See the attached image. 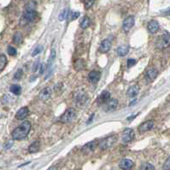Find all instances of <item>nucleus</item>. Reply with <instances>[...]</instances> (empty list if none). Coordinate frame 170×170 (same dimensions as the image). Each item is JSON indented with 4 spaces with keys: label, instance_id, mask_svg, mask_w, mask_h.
Here are the masks:
<instances>
[{
    "label": "nucleus",
    "instance_id": "obj_7",
    "mask_svg": "<svg viewBox=\"0 0 170 170\" xmlns=\"http://www.w3.org/2000/svg\"><path fill=\"white\" fill-rule=\"evenodd\" d=\"M98 144L96 140H92L91 142H88L86 143L81 149V151L83 152V154L85 155H88V154H91L92 153L93 151H95V150L97 147Z\"/></svg>",
    "mask_w": 170,
    "mask_h": 170
},
{
    "label": "nucleus",
    "instance_id": "obj_40",
    "mask_svg": "<svg viewBox=\"0 0 170 170\" xmlns=\"http://www.w3.org/2000/svg\"><path fill=\"white\" fill-rule=\"evenodd\" d=\"M80 16V13L79 12H72L71 13V21H74L75 19H77Z\"/></svg>",
    "mask_w": 170,
    "mask_h": 170
},
{
    "label": "nucleus",
    "instance_id": "obj_11",
    "mask_svg": "<svg viewBox=\"0 0 170 170\" xmlns=\"http://www.w3.org/2000/svg\"><path fill=\"white\" fill-rule=\"evenodd\" d=\"M134 136H135L134 131L132 128H126L122 133V140L126 143L130 142V141L133 140Z\"/></svg>",
    "mask_w": 170,
    "mask_h": 170
},
{
    "label": "nucleus",
    "instance_id": "obj_30",
    "mask_svg": "<svg viewBox=\"0 0 170 170\" xmlns=\"http://www.w3.org/2000/svg\"><path fill=\"white\" fill-rule=\"evenodd\" d=\"M141 170H155V167L150 163H143L141 166Z\"/></svg>",
    "mask_w": 170,
    "mask_h": 170
},
{
    "label": "nucleus",
    "instance_id": "obj_5",
    "mask_svg": "<svg viewBox=\"0 0 170 170\" xmlns=\"http://www.w3.org/2000/svg\"><path fill=\"white\" fill-rule=\"evenodd\" d=\"M36 16H37V12L35 10H33V11H25L24 14L21 17L20 25L25 26V25L28 24L30 22H33L35 20Z\"/></svg>",
    "mask_w": 170,
    "mask_h": 170
},
{
    "label": "nucleus",
    "instance_id": "obj_17",
    "mask_svg": "<svg viewBox=\"0 0 170 170\" xmlns=\"http://www.w3.org/2000/svg\"><path fill=\"white\" fill-rule=\"evenodd\" d=\"M28 114H29L28 108V107H22V108H21L19 110L16 112L15 118L17 119V120H21L22 121V120H24L25 118H27Z\"/></svg>",
    "mask_w": 170,
    "mask_h": 170
},
{
    "label": "nucleus",
    "instance_id": "obj_8",
    "mask_svg": "<svg viewBox=\"0 0 170 170\" xmlns=\"http://www.w3.org/2000/svg\"><path fill=\"white\" fill-rule=\"evenodd\" d=\"M118 106V100L116 98H111L107 103H105L104 105V111L105 112H113L116 110Z\"/></svg>",
    "mask_w": 170,
    "mask_h": 170
},
{
    "label": "nucleus",
    "instance_id": "obj_6",
    "mask_svg": "<svg viewBox=\"0 0 170 170\" xmlns=\"http://www.w3.org/2000/svg\"><path fill=\"white\" fill-rule=\"evenodd\" d=\"M75 117H76V111H75V110L73 109V108H68L63 113V115L61 116L60 120L63 123H69V122H72Z\"/></svg>",
    "mask_w": 170,
    "mask_h": 170
},
{
    "label": "nucleus",
    "instance_id": "obj_29",
    "mask_svg": "<svg viewBox=\"0 0 170 170\" xmlns=\"http://www.w3.org/2000/svg\"><path fill=\"white\" fill-rule=\"evenodd\" d=\"M7 64V58L4 55L0 56V71H2Z\"/></svg>",
    "mask_w": 170,
    "mask_h": 170
},
{
    "label": "nucleus",
    "instance_id": "obj_31",
    "mask_svg": "<svg viewBox=\"0 0 170 170\" xmlns=\"http://www.w3.org/2000/svg\"><path fill=\"white\" fill-rule=\"evenodd\" d=\"M42 50H43V46H42V45H38L37 47H35V49L32 52V56H33V57L37 56L38 54H39L40 52H42Z\"/></svg>",
    "mask_w": 170,
    "mask_h": 170
},
{
    "label": "nucleus",
    "instance_id": "obj_33",
    "mask_svg": "<svg viewBox=\"0 0 170 170\" xmlns=\"http://www.w3.org/2000/svg\"><path fill=\"white\" fill-rule=\"evenodd\" d=\"M84 4H85V8H86V9H88L90 8L92 6V4H94V1L93 0H85L84 1Z\"/></svg>",
    "mask_w": 170,
    "mask_h": 170
},
{
    "label": "nucleus",
    "instance_id": "obj_23",
    "mask_svg": "<svg viewBox=\"0 0 170 170\" xmlns=\"http://www.w3.org/2000/svg\"><path fill=\"white\" fill-rule=\"evenodd\" d=\"M129 52V46H127V45H121V46H120L118 49H117V55L120 56V57H124V56H126V54L128 53Z\"/></svg>",
    "mask_w": 170,
    "mask_h": 170
},
{
    "label": "nucleus",
    "instance_id": "obj_13",
    "mask_svg": "<svg viewBox=\"0 0 170 170\" xmlns=\"http://www.w3.org/2000/svg\"><path fill=\"white\" fill-rule=\"evenodd\" d=\"M157 75H158V71L155 68H151L146 71L145 77V80L148 82H152L157 77Z\"/></svg>",
    "mask_w": 170,
    "mask_h": 170
},
{
    "label": "nucleus",
    "instance_id": "obj_35",
    "mask_svg": "<svg viewBox=\"0 0 170 170\" xmlns=\"http://www.w3.org/2000/svg\"><path fill=\"white\" fill-rule=\"evenodd\" d=\"M68 10L67 9H64L61 14L59 15V21H64L65 19H66V17H67V15H68Z\"/></svg>",
    "mask_w": 170,
    "mask_h": 170
},
{
    "label": "nucleus",
    "instance_id": "obj_42",
    "mask_svg": "<svg viewBox=\"0 0 170 170\" xmlns=\"http://www.w3.org/2000/svg\"><path fill=\"white\" fill-rule=\"evenodd\" d=\"M47 170H58V169H57V167H56V166H52V167H50Z\"/></svg>",
    "mask_w": 170,
    "mask_h": 170
},
{
    "label": "nucleus",
    "instance_id": "obj_26",
    "mask_svg": "<svg viewBox=\"0 0 170 170\" xmlns=\"http://www.w3.org/2000/svg\"><path fill=\"white\" fill-rule=\"evenodd\" d=\"M90 24H91V20H90V18H89L88 16H84L82 18L81 21V23H80L81 28H83V29L87 28L89 26H90Z\"/></svg>",
    "mask_w": 170,
    "mask_h": 170
},
{
    "label": "nucleus",
    "instance_id": "obj_2",
    "mask_svg": "<svg viewBox=\"0 0 170 170\" xmlns=\"http://www.w3.org/2000/svg\"><path fill=\"white\" fill-rule=\"evenodd\" d=\"M74 101L77 107L82 108V107H84L86 104H87L88 96H87V94L84 91L80 90L74 95Z\"/></svg>",
    "mask_w": 170,
    "mask_h": 170
},
{
    "label": "nucleus",
    "instance_id": "obj_39",
    "mask_svg": "<svg viewBox=\"0 0 170 170\" xmlns=\"http://www.w3.org/2000/svg\"><path fill=\"white\" fill-rule=\"evenodd\" d=\"M12 145H13V141L9 140V141H7L5 144H4V148L5 149V150H8V149L10 148Z\"/></svg>",
    "mask_w": 170,
    "mask_h": 170
},
{
    "label": "nucleus",
    "instance_id": "obj_41",
    "mask_svg": "<svg viewBox=\"0 0 170 170\" xmlns=\"http://www.w3.org/2000/svg\"><path fill=\"white\" fill-rule=\"evenodd\" d=\"M39 68H40V71H39V74H42L43 73H44V68H45V67H44V64H43V63H42V64L40 65V67H39Z\"/></svg>",
    "mask_w": 170,
    "mask_h": 170
},
{
    "label": "nucleus",
    "instance_id": "obj_1",
    "mask_svg": "<svg viewBox=\"0 0 170 170\" xmlns=\"http://www.w3.org/2000/svg\"><path fill=\"white\" fill-rule=\"evenodd\" d=\"M31 123L28 121H23L20 126H18L11 133L12 139L14 140H22L24 139L30 132Z\"/></svg>",
    "mask_w": 170,
    "mask_h": 170
},
{
    "label": "nucleus",
    "instance_id": "obj_10",
    "mask_svg": "<svg viewBox=\"0 0 170 170\" xmlns=\"http://www.w3.org/2000/svg\"><path fill=\"white\" fill-rule=\"evenodd\" d=\"M154 127V121H147L144 123H142L139 126V133H145L148 132L150 130H151Z\"/></svg>",
    "mask_w": 170,
    "mask_h": 170
},
{
    "label": "nucleus",
    "instance_id": "obj_18",
    "mask_svg": "<svg viewBox=\"0 0 170 170\" xmlns=\"http://www.w3.org/2000/svg\"><path fill=\"white\" fill-rule=\"evenodd\" d=\"M139 86L138 85H133L127 90L126 96L128 97L133 98V97H135L137 96L139 94Z\"/></svg>",
    "mask_w": 170,
    "mask_h": 170
},
{
    "label": "nucleus",
    "instance_id": "obj_16",
    "mask_svg": "<svg viewBox=\"0 0 170 170\" xmlns=\"http://www.w3.org/2000/svg\"><path fill=\"white\" fill-rule=\"evenodd\" d=\"M101 78V73L99 71H96V70H92L88 74V80L91 83L96 84L99 81Z\"/></svg>",
    "mask_w": 170,
    "mask_h": 170
},
{
    "label": "nucleus",
    "instance_id": "obj_9",
    "mask_svg": "<svg viewBox=\"0 0 170 170\" xmlns=\"http://www.w3.org/2000/svg\"><path fill=\"white\" fill-rule=\"evenodd\" d=\"M134 23H135V19L133 15L126 17L123 22V24H122V28L124 30V32H126V33L129 32L131 28L134 26Z\"/></svg>",
    "mask_w": 170,
    "mask_h": 170
},
{
    "label": "nucleus",
    "instance_id": "obj_21",
    "mask_svg": "<svg viewBox=\"0 0 170 170\" xmlns=\"http://www.w3.org/2000/svg\"><path fill=\"white\" fill-rule=\"evenodd\" d=\"M74 68L76 71H81V70L86 69V61L84 59L76 60L74 63Z\"/></svg>",
    "mask_w": 170,
    "mask_h": 170
},
{
    "label": "nucleus",
    "instance_id": "obj_22",
    "mask_svg": "<svg viewBox=\"0 0 170 170\" xmlns=\"http://www.w3.org/2000/svg\"><path fill=\"white\" fill-rule=\"evenodd\" d=\"M40 149V142L39 141H34L29 147H28V152L29 153H36Z\"/></svg>",
    "mask_w": 170,
    "mask_h": 170
},
{
    "label": "nucleus",
    "instance_id": "obj_36",
    "mask_svg": "<svg viewBox=\"0 0 170 170\" xmlns=\"http://www.w3.org/2000/svg\"><path fill=\"white\" fill-rule=\"evenodd\" d=\"M137 63V61L133 58H129L127 60V68H132Z\"/></svg>",
    "mask_w": 170,
    "mask_h": 170
},
{
    "label": "nucleus",
    "instance_id": "obj_28",
    "mask_svg": "<svg viewBox=\"0 0 170 170\" xmlns=\"http://www.w3.org/2000/svg\"><path fill=\"white\" fill-rule=\"evenodd\" d=\"M36 7V3L35 2H28L25 5V11H33Z\"/></svg>",
    "mask_w": 170,
    "mask_h": 170
},
{
    "label": "nucleus",
    "instance_id": "obj_4",
    "mask_svg": "<svg viewBox=\"0 0 170 170\" xmlns=\"http://www.w3.org/2000/svg\"><path fill=\"white\" fill-rule=\"evenodd\" d=\"M116 139H117V138H116V135L109 136V137L104 139L102 141H100L99 144H98V146H99V148L101 149L102 150H108V149H110L115 145Z\"/></svg>",
    "mask_w": 170,
    "mask_h": 170
},
{
    "label": "nucleus",
    "instance_id": "obj_44",
    "mask_svg": "<svg viewBox=\"0 0 170 170\" xmlns=\"http://www.w3.org/2000/svg\"><path fill=\"white\" fill-rule=\"evenodd\" d=\"M93 116H94V115H92L91 119H89L88 121H87V124H89V123H91V122H92V118H93Z\"/></svg>",
    "mask_w": 170,
    "mask_h": 170
},
{
    "label": "nucleus",
    "instance_id": "obj_20",
    "mask_svg": "<svg viewBox=\"0 0 170 170\" xmlns=\"http://www.w3.org/2000/svg\"><path fill=\"white\" fill-rule=\"evenodd\" d=\"M147 29H148L149 33H155L158 30H159V23L155 21L152 20L149 22L147 25Z\"/></svg>",
    "mask_w": 170,
    "mask_h": 170
},
{
    "label": "nucleus",
    "instance_id": "obj_37",
    "mask_svg": "<svg viewBox=\"0 0 170 170\" xmlns=\"http://www.w3.org/2000/svg\"><path fill=\"white\" fill-rule=\"evenodd\" d=\"M163 169L164 170H170V157H169L166 162L163 164Z\"/></svg>",
    "mask_w": 170,
    "mask_h": 170
},
{
    "label": "nucleus",
    "instance_id": "obj_32",
    "mask_svg": "<svg viewBox=\"0 0 170 170\" xmlns=\"http://www.w3.org/2000/svg\"><path fill=\"white\" fill-rule=\"evenodd\" d=\"M7 52L8 54L9 55V56H15L16 55V53H17V51H16V49L14 48V47H12V46H8L7 48Z\"/></svg>",
    "mask_w": 170,
    "mask_h": 170
},
{
    "label": "nucleus",
    "instance_id": "obj_27",
    "mask_svg": "<svg viewBox=\"0 0 170 170\" xmlns=\"http://www.w3.org/2000/svg\"><path fill=\"white\" fill-rule=\"evenodd\" d=\"M56 56H57V52H56V50L55 49H52V52H51V56H50V58L48 60V67L47 68L50 69L52 68V63L54 62V61L56 59Z\"/></svg>",
    "mask_w": 170,
    "mask_h": 170
},
{
    "label": "nucleus",
    "instance_id": "obj_34",
    "mask_svg": "<svg viewBox=\"0 0 170 170\" xmlns=\"http://www.w3.org/2000/svg\"><path fill=\"white\" fill-rule=\"evenodd\" d=\"M22 74H23V72H22V69H18V70L15 72V75H14V78H15V80H20L22 77Z\"/></svg>",
    "mask_w": 170,
    "mask_h": 170
},
{
    "label": "nucleus",
    "instance_id": "obj_15",
    "mask_svg": "<svg viewBox=\"0 0 170 170\" xmlns=\"http://www.w3.org/2000/svg\"><path fill=\"white\" fill-rule=\"evenodd\" d=\"M133 165H134V163L132 160L125 158V159H122L121 161V163L119 164V167L122 170H131L133 167Z\"/></svg>",
    "mask_w": 170,
    "mask_h": 170
},
{
    "label": "nucleus",
    "instance_id": "obj_19",
    "mask_svg": "<svg viewBox=\"0 0 170 170\" xmlns=\"http://www.w3.org/2000/svg\"><path fill=\"white\" fill-rule=\"evenodd\" d=\"M52 96V89L50 87H44L39 92V98L42 101H46Z\"/></svg>",
    "mask_w": 170,
    "mask_h": 170
},
{
    "label": "nucleus",
    "instance_id": "obj_14",
    "mask_svg": "<svg viewBox=\"0 0 170 170\" xmlns=\"http://www.w3.org/2000/svg\"><path fill=\"white\" fill-rule=\"evenodd\" d=\"M110 99V93L108 91H104L100 93L99 97L97 99V103L98 104H104Z\"/></svg>",
    "mask_w": 170,
    "mask_h": 170
},
{
    "label": "nucleus",
    "instance_id": "obj_38",
    "mask_svg": "<svg viewBox=\"0 0 170 170\" xmlns=\"http://www.w3.org/2000/svg\"><path fill=\"white\" fill-rule=\"evenodd\" d=\"M39 60L38 59L35 62H34V64H33V68H32V70H33V72L34 73V72H36L38 70V68H39Z\"/></svg>",
    "mask_w": 170,
    "mask_h": 170
},
{
    "label": "nucleus",
    "instance_id": "obj_3",
    "mask_svg": "<svg viewBox=\"0 0 170 170\" xmlns=\"http://www.w3.org/2000/svg\"><path fill=\"white\" fill-rule=\"evenodd\" d=\"M170 45V34L169 33H165L163 35L157 39L155 42V47L159 50L167 49Z\"/></svg>",
    "mask_w": 170,
    "mask_h": 170
},
{
    "label": "nucleus",
    "instance_id": "obj_12",
    "mask_svg": "<svg viewBox=\"0 0 170 170\" xmlns=\"http://www.w3.org/2000/svg\"><path fill=\"white\" fill-rule=\"evenodd\" d=\"M111 46H112V42L110 39H104L101 42V44L99 45V52L101 53H107L111 49Z\"/></svg>",
    "mask_w": 170,
    "mask_h": 170
},
{
    "label": "nucleus",
    "instance_id": "obj_24",
    "mask_svg": "<svg viewBox=\"0 0 170 170\" xmlns=\"http://www.w3.org/2000/svg\"><path fill=\"white\" fill-rule=\"evenodd\" d=\"M9 91L11 93L15 94L16 96H19L22 92V87L19 85H12L9 87Z\"/></svg>",
    "mask_w": 170,
    "mask_h": 170
},
{
    "label": "nucleus",
    "instance_id": "obj_43",
    "mask_svg": "<svg viewBox=\"0 0 170 170\" xmlns=\"http://www.w3.org/2000/svg\"><path fill=\"white\" fill-rule=\"evenodd\" d=\"M163 15H170V9H168V10H166V11H164Z\"/></svg>",
    "mask_w": 170,
    "mask_h": 170
},
{
    "label": "nucleus",
    "instance_id": "obj_25",
    "mask_svg": "<svg viewBox=\"0 0 170 170\" xmlns=\"http://www.w3.org/2000/svg\"><path fill=\"white\" fill-rule=\"evenodd\" d=\"M23 40V36H22L21 32H16L14 36H13V43L15 44H20Z\"/></svg>",
    "mask_w": 170,
    "mask_h": 170
}]
</instances>
